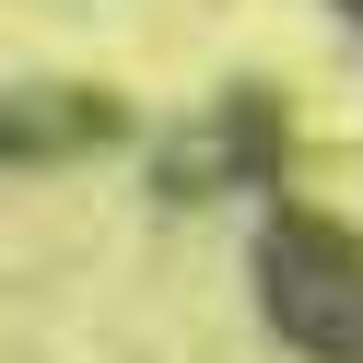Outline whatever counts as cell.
I'll return each instance as SVG.
<instances>
[{"label":"cell","instance_id":"obj_2","mask_svg":"<svg viewBox=\"0 0 363 363\" xmlns=\"http://www.w3.org/2000/svg\"><path fill=\"white\" fill-rule=\"evenodd\" d=\"M118 141V106L82 94V82H35V94H0V164H48V152Z\"/></svg>","mask_w":363,"mask_h":363},{"label":"cell","instance_id":"obj_1","mask_svg":"<svg viewBox=\"0 0 363 363\" xmlns=\"http://www.w3.org/2000/svg\"><path fill=\"white\" fill-rule=\"evenodd\" d=\"M246 281H258L269 328L305 363H363V235L328 211H269L246 246Z\"/></svg>","mask_w":363,"mask_h":363}]
</instances>
